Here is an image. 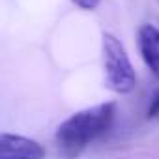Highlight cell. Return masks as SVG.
<instances>
[{
    "mask_svg": "<svg viewBox=\"0 0 159 159\" xmlns=\"http://www.w3.org/2000/svg\"><path fill=\"white\" fill-rule=\"evenodd\" d=\"M146 118L148 120H153V118H159V92L153 94L150 105H148V111H146Z\"/></svg>",
    "mask_w": 159,
    "mask_h": 159,
    "instance_id": "cell-5",
    "label": "cell"
},
{
    "mask_svg": "<svg viewBox=\"0 0 159 159\" xmlns=\"http://www.w3.org/2000/svg\"><path fill=\"white\" fill-rule=\"evenodd\" d=\"M116 105L99 103L88 109H83L64 120L54 133L56 144L66 157H77L90 142L99 139L109 131L114 122Z\"/></svg>",
    "mask_w": 159,
    "mask_h": 159,
    "instance_id": "cell-1",
    "label": "cell"
},
{
    "mask_svg": "<svg viewBox=\"0 0 159 159\" xmlns=\"http://www.w3.org/2000/svg\"><path fill=\"white\" fill-rule=\"evenodd\" d=\"M43 146L28 137L15 133L0 135V159H43Z\"/></svg>",
    "mask_w": 159,
    "mask_h": 159,
    "instance_id": "cell-3",
    "label": "cell"
},
{
    "mask_svg": "<svg viewBox=\"0 0 159 159\" xmlns=\"http://www.w3.org/2000/svg\"><path fill=\"white\" fill-rule=\"evenodd\" d=\"M139 52L142 56V62L150 69V73L159 79V28L155 25H142L137 34Z\"/></svg>",
    "mask_w": 159,
    "mask_h": 159,
    "instance_id": "cell-4",
    "label": "cell"
},
{
    "mask_svg": "<svg viewBox=\"0 0 159 159\" xmlns=\"http://www.w3.org/2000/svg\"><path fill=\"white\" fill-rule=\"evenodd\" d=\"M75 6H79L81 10H86V11H92L99 6V0H71Z\"/></svg>",
    "mask_w": 159,
    "mask_h": 159,
    "instance_id": "cell-6",
    "label": "cell"
},
{
    "mask_svg": "<svg viewBox=\"0 0 159 159\" xmlns=\"http://www.w3.org/2000/svg\"><path fill=\"white\" fill-rule=\"evenodd\" d=\"M101 51H103L105 84L109 86V90L116 94L133 92V88L137 86V75L122 41L116 36L105 32L101 41Z\"/></svg>",
    "mask_w": 159,
    "mask_h": 159,
    "instance_id": "cell-2",
    "label": "cell"
}]
</instances>
